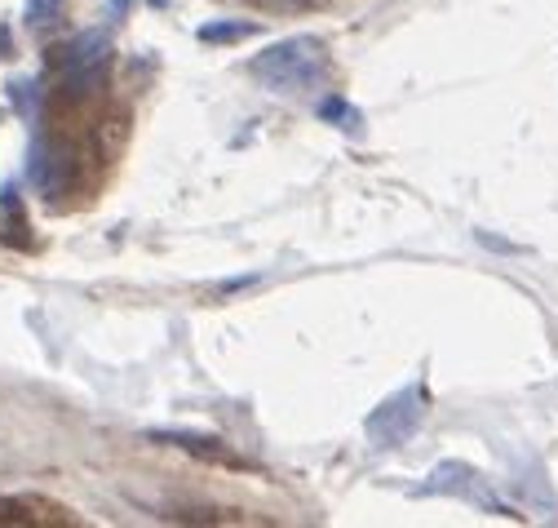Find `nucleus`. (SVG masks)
I'll return each mask as SVG.
<instances>
[{"label": "nucleus", "mask_w": 558, "mask_h": 528, "mask_svg": "<svg viewBox=\"0 0 558 528\" xmlns=\"http://www.w3.org/2000/svg\"><path fill=\"white\" fill-rule=\"evenodd\" d=\"M107 58H111V40L102 32H81L66 45L53 49V68H58V85L72 94V98H85L98 89L102 72H107Z\"/></svg>", "instance_id": "obj_2"}, {"label": "nucleus", "mask_w": 558, "mask_h": 528, "mask_svg": "<svg viewBox=\"0 0 558 528\" xmlns=\"http://www.w3.org/2000/svg\"><path fill=\"white\" fill-rule=\"evenodd\" d=\"M248 32H253V27H204L199 36H204V40H227V36H248Z\"/></svg>", "instance_id": "obj_6"}, {"label": "nucleus", "mask_w": 558, "mask_h": 528, "mask_svg": "<svg viewBox=\"0 0 558 528\" xmlns=\"http://www.w3.org/2000/svg\"><path fill=\"white\" fill-rule=\"evenodd\" d=\"M58 10H62V0H27V23L32 27H45V23L58 19Z\"/></svg>", "instance_id": "obj_5"}, {"label": "nucleus", "mask_w": 558, "mask_h": 528, "mask_svg": "<svg viewBox=\"0 0 558 528\" xmlns=\"http://www.w3.org/2000/svg\"><path fill=\"white\" fill-rule=\"evenodd\" d=\"M66 147L62 143H36L32 152V182L45 191V195H58L62 182H66Z\"/></svg>", "instance_id": "obj_4"}, {"label": "nucleus", "mask_w": 558, "mask_h": 528, "mask_svg": "<svg viewBox=\"0 0 558 528\" xmlns=\"http://www.w3.org/2000/svg\"><path fill=\"white\" fill-rule=\"evenodd\" d=\"M10 53V27H0V58Z\"/></svg>", "instance_id": "obj_7"}, {"label": "nucleus", "mask_w": 558, "mask_h": 528, "mask_svg": "<svg viewBox=\"0 0 558 528\" xmlns=\"http://www.w3.org/2000/svg\"><path fill=\"white\" fill-rule=\"evenodd\" d=\"M253 76L270 89V94H298V89H311L328 76V58H324V45L319 40H306V36H293V40H279L270 45L266 53L253 58Z\"/></svg>", "instance_id": "obj_1"}, {"label": "nucleus", "mask_w": 558, "mask_h": 528, "mask_svg": "<svg viewBox=\"0 0 558 528\" xmlns=\"http://www.w3.org/2000/svg\"><path fill=\"white\" fill-rule=\"evenodd\" d=\"M412 400H416V391L395 395V400H390V405H381V413L368 422V431H373V435H381V427H386V444L408 440V435H412V427L422 422V409H408Z\"/></svg>", "instance_id": "obj_3"}]
</instances>
